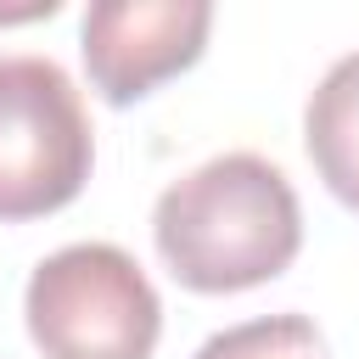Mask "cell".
<instances>
[{"label":"cell","mask_w":359,"mask_h":359,"mask_svg":"<svg viewBox=\"0 0 359 359\" xmlns=\"http://www.w3.org/2000/svg\"><path fill=\"white\" fill-rule=\"evenodd\" d=\"M151 241L185 292H247L292 269L303 208L269 157L224 151L157 196Z\"/></svg>","instance_id":"6da1fadb"},{"label":"cell","mask_w":359,"mask_h":359,"mask_svg":"<svg viewBox=\"0 0 359 359\" xmlns=\"http://www.w3.org/2000/svg\"><path fill=\"white\" fill-rule=\"evenodd\" d=\"M22 314L45 359H151L163 337L157 286L112 241H73L39 258Z\"/></svg>","instance_id":"7a4b0ae2"},{"label":"cell","mask_w":359,"mask_h":359,"mask_svg":"<svg viewBox=\"0 0 359 359\" xmlns=\"http://www.w3.org/2000/svg\"><path fill=\"white\" fill-rule=\"evenodd\" d=\"M95 163L79 84L50 56H0V224L67 208Z\"/></svg>","instance_id":"3957f363"},{"label":"cell","mask_w":359,"mask_h":359,"mask_svg":"<svg viewBox=\"0 0 359 359\" xmlns=\"http://www.w3.org/2000/svg\"><path fill=\"white\" fill-rule=\"evenodd\" d=\"M213 28L208 0H95L79 22V50L107 107L146 101L163 79L185 73Z\"/></svg>","instance_id":"277c9868"},{"label":"cell","mask_w":359,"mask_h":359,"mask_svg":"<svg viewBox=\"0 0 359 359\" xmlns=\"http://www.w3.org/2000/svg\"><path fill=\"white\" fill-rule=\"evenodd\" d=\"M303 146L325 191L359 213V50L337 56L303 107Z\"/></svg>","instance_id":"5b68a950"},{"label":"cell","mask_w":359,"mask_h":359,"mask_svg":"<svg viewBox=\"0 0 359 359\" xmlns=\"http://www.w3.org/2000/svg\"><path fill=\"white\" fill-rule=\"evenodd\" d=\"M196 359H331V348L309 314H258L230 331H213Z\"/></svg>","instance_id":"8992f818"}]
</instances>
